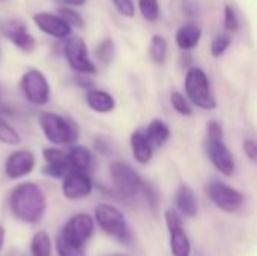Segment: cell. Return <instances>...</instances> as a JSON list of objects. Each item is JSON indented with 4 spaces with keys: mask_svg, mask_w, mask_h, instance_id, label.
<instances>
[{
    "mask_svg": "<svg viewBox=\"0 0 257 256\" xmlns=\"http://www.w3.org/2000/svg\"><path fill=\"white\" fill-rule=\"evenodd\" d=\"M9 208L18 220L27 225H38L44 219L47 199L39 186L35 183H23L11 192Z\"/></svg>",
    "mask_w": 257,
    "mask_h": 256,
    "instance_id": "cell-1",
    "label": "cell"
},
{
    "mask_svg": "<svg viewBox=\"0 0 257 256\" xmlns=\"http://www.w3.org/2000/svg\"><path fill=\"white\" fill-rule=\"evenodd\" d=\"M39 125L47 140L53 145H74L78 139L75 124L57 113L42 112L39 115Z\"/></svg>",
    "mask_w": 257,
    "mask_h": 256,
    "instance_id": "cell-2",
    "label": "cell"
},
{
    "mask_svg": "<svg viewBox=\"0 0 257 256\" xmlns=\"http://www.w3.org/2000/svg\"><path fill=\"white\" fill-rule=\"evenodd\" d=\"M185 92L188 100L203 110H214L217 107V100L212 94L208 75L199 66H191L188 69L185 75Z\"/></svg>",
    "mask_w": 257,
    "mask_h": 256,
    "instance_id": "cell-3",
    "label": "cell"
},
{
    "mask_svg": "<svg viewBox=\"0 0 257 256\" xmlns=\"http://www.w3.org/2000/svg\"><path fill=\"white\" fill-rule=\"evenodd\" d=\"M95 219L99 228L114 240L130 244L131 243V231L126 223L123 213L110 204H99L95 210Z\"/></svg>",
    "mask_w": 257,
    "mask_h": 256,
    "instance_id": "cell-4",
    "label": "cell"
},
{
    "mask_svg": "<svg viewBox=\"0 0 257 256\" xmlns=\"http://www.w3.org/2000/svg\"><path fill=\"white\" fill-rule=\"evenodd\" d=\"M110 177L113 180L116 190L123 198L133 199L143 190L145 181L128 163L113 161L110 164Z\"/></svg>",
    "mask_w": 257,
    "mask_h": 256,
    "instance_id": "cell-5",
    "label": "cell"
},
{
    "mask_svg": "<svg viewBox=\"0 0 257 256\" xmlns=\"http://www.w3.org/2000/svg\"><path fill=\"white\" fill-rule=\"evenodd\" d=\"M21 91L33 106H45L50 100V83L39 69H29L23 74Z\"/></svg>",
    "mask_w": 257,
    "mask_h": 256,
    "instance_id": "cell-6",
    "label": "cell"
},
{
    "mask_svg": "<svg viewBox=\"0 0 257 256\" xmlns=\"http://www.w3.org/2000/svg\"><path fill=\"white\" fill-rule=\"evenodd\" d=\"M206 190L211 201L226 213H236L238 210H241L244 204V196L241 192L218 180H212L208 184Z\"/></svg>",
    "mask_w": 257,
    "mask_h": 256,
    "instance_id": "cell-7",
    "label": "cell"
},
{
    "mask_svg": "<svg viewBox=\"0 0 257 256\" xmlns=\"http://www.w3.org/2000/svg\"><path fill=\"white\" fill-rule=\"evenodd\" d=\"M65 56L69 63V66L75 72L81 74H96L98 68L89 57V51L86 47V42L80 36H72L65 44Z\"/></svg>",
    "mask_w": 257,
    "mask_h": 256,
    "instance_id": "cell-8",
    "label": "cell"
},
{
    "mask_svg": "<svg viewBox=\"0 0 257 256\" xmlns=\"http://www.w3.org/2000/svg\"><path fill=\"white\" fill-rule=\"evenodd\" d=\"M167 229L170 232V250L173 256H191V243L184 231V223L175 210L169 208L164 214Z\"/></svg>",
    "mask_w": 257,
    "mask_h": 256,
    "instance_id": "cell-9",
    "label": "cell"
},
{
    "mask_svg": "<svg viewBox=\"0 0 257 256\" xmlns=\"http://www.w3.org/2000/svg\"><path fill=\"white\" fill-rule=\"evenodd\" d=\"M206 152L214 167L224 177H232L235 172V158L223 137H206Z\"/></svg>",
    "mask_w": 257,
    "mask_h": 256,
    "instance_id": "cell-10",
    "label": "cell"
},
{
    "mask_svg": "<svg viewBox=\"0 0 257 256\" xmlns=\"http://www.w3.org/2000/svg\"><path fill=\"white\" fill-rule=\"evenodd\" d=\"M63 196L69 201H78L92 193V180L86 170L69 169L63 177Z\"/></svg>",
    "mask_w": 257,
    "mask_h": 256,
    "instance_id": "cell-11",
    "label": "cell"
},
{
    "mask_svg": "<svg viewBox=\"0 0 257 256\" xmlns=\"http://www.w3.org/2000/svg\"><path fill=\"white\" fill-rule=\"evenodd\" d=\"M2 33L20 50L33 51L36 41L33 35L27 30L26 24L20 20H6L2 23Z\"/></svg>",
    "mask_w": 257,
    "mask_h": 256,
    "instance_id": "cell-12",
    "label": "cell"
},
{
    "mask_svg": "<svg viewBox=\"0 0 257 256\" xmlns=\"http://www.w3.org/2000/svg\"><path fill=\"white\" fill-rule=\"evenodd\" d=\"M33 21L41 32L47 33L48 36L57 38V39H65L72 32V27L59 14L38 12L33 15Z\"/></svg>",
    "mask_w": 257,
    "mask_h": 256,
    "instance_id": "cell-13",
    "label": "cell"
},
{
    "mask_svg": "<svg viewBox=\"0 0 257 256\" xmlns=\"http://www.w3.org/2000/svg\"><path fill=\"white\" fill-rule=\"evenodd\" d=\"M60 234L84 246V243L89 241L93 234V220L89 214H75L66 222Z\"/></svg>",
    "mask_w": 257,
    "mask_h": 256,
    "instance_id": "cell-14",
    "label": "cell"
},
{
    "mask_svg": "<svg viewBox=\"0 0 257 256\" xmlns=\"http://www.w3.org/2000/svg\"><path fill=\"white\" fill-rule=\"evenodd\" d=\"M35 164H36V158L33 152L20 149V151L12 152L8 157L6 164H5V174L11 180H18V178L29 175L35 169Z\"/></svg>",
    "mask_w": 257,
    "mask_h": 256,
    "instance_id": "cell-15",
    "label": "cell"
},
{
    "mask_svg": "<svg viewBox=\"0 0 257 256\" xmlns=\"http://www.w3.org/2000/svg\"><path fill=\"white\" fill-rule=\"evenodd\" d=\"M202 38V29L196 23H187L176 32V44L181 50H193L199 45Z\"/></svg>",
    "mask_w": 257,
    "mask_h": 256,
    "instance_id": "cell-16",
    "label": "cell"
},
{
    "mask_svg": "<svg viewBox=\"0 0 257 256\" xmlns=\"http://www.w3.org/2000/svg\"><path fill=\"white\" fill-rule=\"evenodd\" d=\"M86 103L96 113H110L116 107V101H114L113 95H110L108 92L101 91V89L89 91L86 95Z\"/></svg>",
    "mask_w": 257,
    "mask_h": 256,
    "instance_id": "cell-17",
    "label": "cell"
},
{
    "mask_svg": "<svg viewBox=\"0 0 257 256\" xmlns=\"http://www.w3.org/2000/svg\"><path fill=\"white\" fill-rule=\"evenodd\" d=\"M176 207L179 213L185 217H196L197 216V199L193 189L187 184L179 186L176 192Z\"/></svg>",
    "mask_w": 257,
    "mask_h": 256,
    "instance_id": "cell-18",
    "label": "cell"
},
{
    "mask_svg": "<svg viewBox=\"0 0 257 256\" xmlns=\"http://www.w3.org/2000/svg\"><path fill=\"white\" fill-rule=\"evenodd\" d=\"M131 151L134 158L140 163V164H148L152 158V152L154 148L151 146V143L148 142L145 133L142 130H136L131 134Z\"/></svg>",
    "mask_w": 257,
    "mask_h": 256,
    "instance_id": "cell-19",
    "label": "cell"
},
{
    "mask_svg": "<svg viewBox=\"0 0 257 256\" xmlns=\"http://www.w3.org/2000/svg\"><path fill=\"white\" fill-rule=\"evenodd\" d=\"M145 136L152 148H161L170 139V128L163 119H154L146 127Z\"/></svg>",
    "mask_w": 257,
    "mask_h": 256,
    "instance_id": "cell-20",
    "label": "cell"
},
{
    "mask_svg": "<svg viewBox=\"0 0 257 256\" xmlns=\"http://www.w3.org/2000/svg\"><path fill=\"white\" fill-rule=\"evenodd\" d=\"M68 160L71 169H78V170H87L92 164V154L86 146L81 145H74L68 151Z\"/></svg>",
    "mask_w": 257,
    "mask_h": 256,
    "instance_id": "cell-21",
    "label": "cell"
},
{
    "mask_svg": "<svg viewBox=\"0 0 257 256\" xmlns=\"http://www.w3.org/2000/svg\"><path fill=\"white\" fill-rule=\"evenodd\" d=\"M32 256H51V240L48 232L39 231L33 235L30 244Z\"/></svg>",
    "mask_w": 257,
    "mask_h": 256,
    "instance_id": "cell-22",
    "label": "cell"
},
{
    "mask_svg": "<svg viewBox=\"0 0 257 256\" xmlns=\"http://www.w3.org/2000/svg\"><path fill=\"white\" fill-rule=\"evenodd\" d=\"M56 249L59 256H84V249L83 244H78L62 234L57 235L56 238Z\"/></svg>",
    "mask_w": 257,
    "mask_h": 256,
    "instance_id": "cell-23",
    "label": "cell"
},
{
    "mask_svg": "<svg viewBox=\"0 0 257 256\" xmlns=\"http://www.w3.org/2000/svg\"><path fill=\"white\" fill-rule=\"evenodd\" d=\"M167 53H169L167 41L161 35H154L151 39V45H149V54H151L152 60L155 63L163 65L167 59Z\"/></svg>",
    "mask_w": 257,
    "mask_h": 256,
    "instance_id": "cell-24",
    "label": "cell"
},
{
    "mask_svg": "<svg viewBox=\"0 0 257 256\" xmlns=\"http://www.w3.org/2000/svg\"><path fill=\"white\" fill-rule=\"evenodd\" d=\"M95 54H96V59H98L101 63L108 65V63L111 62L113 56H114V44H113V41H111L110 38L102 39V41L96 45Z\"/></svg>",
    "mask_w": 257,
    "mask_h": 256,
    "instance_id": "cell-25",
    "label": "cell"
},
{
    "mask_svg": "<svg viewBox=\"0 0 257 256\" xmlns=\"http://www.w3.org/2000/svg\"><path fill=\"white\" fill-rule=\"evenodd\" d=\"M21 142L18 131L9 125L3 118H0V143L5 145H18Z\"/></svg>",
    "mask_w": 257,
    "mask_h": 256,
    "instance_id": "cell-26",
    "label": "cell"
},
{
    "mask_svg": "<svg viewBox=\"0 0 257 256\" xmlns=\"http://www.w3.org/2000/svg\"><path fill=\"white\" fill-rule=\"evenodd\" d=\"M139 9L148 21H157L160 18L158 0H139Z\"/></svg>",
    "mask_w": 257,
    "mask_h": 256,
    "instance_id": "cell-27",
    "label": "cell"
},
{
    "mask_svg": "<svg viewBox=\"0 0 257 256\" xmlns=\"http://www.w3.org/2000/svg\"><path fill=\"white\" fill-rule=\"evenodd\" d=\"M42 157L47 163L50 164H69V160H68V152H65L63 149H59V148H54V146H50V148H45L42 151Z\"/></svg>",
    "mask_w": 257,
    "mask_h": 256,
    "instance_id": "cell-28",
    "label": "cell"
},
{
    "mask_svg": "<svg viewBox=\"0 0 257 256\" xmlns=\"http://www.w3.org/2000/svg\"><path fill=\"white\" fill-rule=\"evenodd\" d=\"M170 103L173 106V109L182 115V116H191L193 115V107L188 103V100L185 98V95H182L181 92H172L170 95Z\"/></svg>",
    "mask_w": 257,
    "mask_h": 256,
    "instance_id": "cell-29",
    "label": "cell"
},
{
    "mask_svg": "<svg viewBox=\"0 0 257 256\" xmlns=\"http://www.w3.org/2000/svg\"><path fill=\"white\" fill-rule=\"evenodd\" d=\"M230 42H232L230 35H227V33H220V35H217V36L214 38L212 44H211V54H212L214 57H221V56L226 53V50L229 48Z\"/></svg>",
    "mask_w": 257,
    "mask_h": 256,
    "instance_id": "cell-30",
    "label": "cell"
},
{
    "mask_svg": "<svg viewBox=\"0 0 257 256\" xmlns=\"http://www.w3.org/2000/svg\"><path fill=\"white\" fill-rule=\"evenodd\" d=\"M59 15H60L71 27H78V29H83V27H84V20L81 18V15H80L77 11L68 8V6L60 8V9H59Z\"/></svg>",
    "mask_w": 257,
    "mask_h": 256,
    "instance_id": "cell-31",
    "label": "cell"
},
{
    "mask_svg": "<svg viewBox=\"0 0 257 256\" xmlns=\"http://www.w3.org/2000/svg\"><path fill=\"white\" fill-rule=\"evenodd\" d=\"M224 29L229 33H235V32L239 30V18H238V14H236V11L230 5H226L224 6Z\"/></svg>",
    "mask_w": 257,
    "mask_h": 256,
    "instance_id": "cell-32",
    "label": "cell"
},
{
    "mask_svg": "<svg viewBox=\"0 0 257 256\" xmlns=\"http://www.w3.org/2000/svg\"><path fill=\"white\" fill-rule=\"evenodd\" d=\"M69 169H71L69 164H50V163H47L42 169V174L50 177V178H63Z\"/></svg>",
    "mask_w": 257,
    "mask_h": 256,
    "instance_id": "cell-33",
    "label": "cell"
},
{
    "mask_svg": "<svg viewBox=\"0 0 257 256\" xmlns=\"http://www.w3.org/2000/svg\"><path fill=\"white\" fill-rule=\"evenodd\" d=\"M116 9L123 15V17H134L136 14V6L133 0H111Z\"/></svg>",
    "mask_w": 257,
    "mask_h": 256,
    "instance_id": "cell-34",
    "label": "cell"
},
{
    "mask_svg": "<svg viewBox=\"0 0 257 256\" xmlns=\"http://www.w3.org/2000/svg\"><path fill=\"white\" fill-rule=\"evenodd\" d=\"M244 152H245V155L251 160V161H256L257 160V145L254 140H251V139H247L245 142H244Z\"/></svg>",
    "mask_w": 257,
    "mask_h": 256,
    "instance_id": "cell-35",
    "label": "cell"
},
{
    "mask_svg": "<svg viewBox=\"0 0 257 256\" xmlns=\"http://www.w3.org/2000/svg\"><path fill=\"white\" fill-rule=\"evenodd\" d=\"M182 9L188 14V15H199V5L193 0H184L182 2Z\"/></svg>",
    "mask_w": 257,
    "mask_h": 256,
    "instance_id": "cell-36",
    "label": "cell"
},
{
    "mask_svg": "<svg viewBox=\"0 0 257 256\" xmlns=\"http://www.w3.org/2000/svg\"><path fill=\"white\" fill-rule=\"evenodd\" d=\"M96 149H98L99 152H102V154H107V152L110 151V146L105 145L104 139H98V140H96Z\"/></svg>",
    "mask_w": 257,
    "mask_h": 256,
    "instance_id": "cell-37",
    "label": "cell"
},
{
    "mask_svg": "<svg viewBox=\"0 0 257 256\" xmlns=\"http://www.w3.org/2000/svg\"><path fill=\"white\" fill-rule=\"evenodd\" d=\"M63 2L69 6H81V5H84L86 0H63Z\"/></svg>",
    "mask_w": 257,
    "mask_h": 256,
    "instance_id": "cell-38",
    "label": "cell"
},
{
    "mask_svg": "<svg viewBox=\"0 0 257 256\" xmlns=\"http://www.w3.org/2000/svg\"><path fill=\"white\" fill-rule=\"evenodd\" d=\"M3 243H5V229L3 226H0V250L3 247Z\"/></svg>",
    "mask_w": 257,
    "mask_h": 256,
    "instance_id": "cell-39",
    "label": "cell"
},
{
    "mask_svg": "<svg viewBox=\"0 0 257 256\" xmlns=\"http://www.w3.org/2000/svg\"><path fill=\"white\" fill-rule=\"evenodd\" d=\"M105 256H128V255H125V253H111V255H105Z\"/></svg>",
    "mask_w": 257,
    "mask_h": 256,
    "instance_id": "cell-40",
    "label": "cell"
}]
</instances>
